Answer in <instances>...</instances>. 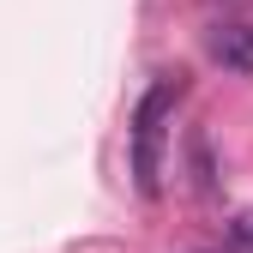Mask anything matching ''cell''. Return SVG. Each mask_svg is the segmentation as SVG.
<instances>
[{"label":"cell","mask_w":253,"mask_h":253,"mask_svg":"<svg viewBox=\"0 0 253 253\" xmlns=\"http://www.w3.org/2000/svg\"><path fill=\"white\" fill-rule=\"evenodd\" d=\"M175 97H181V79H163L139 103V121H133V151H139L133 163H139V187L145 193H157V145H163V115L175 109Z\"/></svg>","instance_id":"cell-1"},{"label":"cell","mask_w":253,"mask_h":253,"mask_svg":"<svg viewBox=\"0 0 253 253\" xmlns=\"http://www.w3.org/2000/svg\"><path fill=\"white\" fill-rule=\"evenodd\" d=\"M211 60H217L223 73L253 79V24H217V30H211Z\"/></svg>","instance_id":"cell-2"},{"label":"cell","mask_w":253,"mask_h":253,"mask_svg":"<svg viewBox=\"0 0 253 253\" xmlns=\"http://www.w3.org/2000/svg\"><path fill=\"white\" fill-rule=\"evenodd\" d=\"M229 241H235L241 253H253V211H241L235 223H229Z\"/></svg>","instance_id":"cell-3"}]
</instances>
